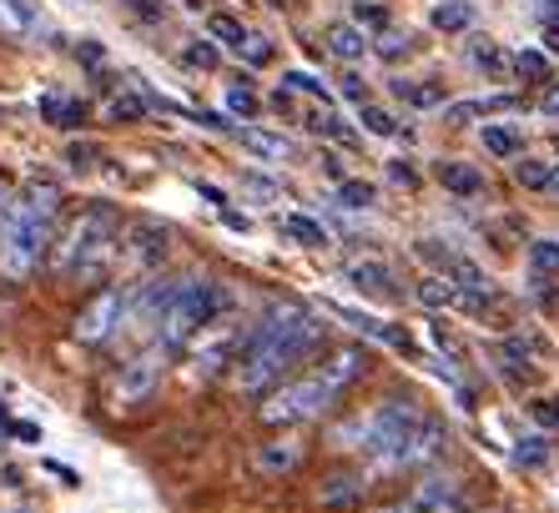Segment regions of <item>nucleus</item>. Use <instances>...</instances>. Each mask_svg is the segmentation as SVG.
<instances>
[{
	"mask_svg": "<svg viewBox=\"0 0 559 513\" xmlns=\"http://www.w3.org/2000/svg\"><path fill=\"white\" fill-rule=\"evenodd\" d=\"M11 312H15V308H11V297H0V322L11 318Z\"/></svg>",
	"mask_w": 559,
	"mask_h": 513,
	"instance_id": "nucleus-54",
	"label": "nucleus"
},
{
	"mask_svg": "<svg viewBox=\"0 0 559 513\" xmlns=\"http://www.w3.org/2000/svg\"><path fill=\"white\" fill-rule=\"evenodd\" d=\"M383 61H404V56H414V36H399V31H378V46H373Z\"/></svg>",
	"mask_w": 559,
	"mask_h": 513,
	"instance_id": "nucleus-34",
	"label": "nucleus"
},
{
	"mask_svg": "<svg viewBox=\"0 0 559 513\" xmlns=\"http://www.w3.org/2000/svg\"><path fill=\"white\" fill-rule=\"evenodd\" d=\"M383 513H424V509H418V503L408 499V503H393V509H383Z\"/></svg>",
	"mask_w": 559,
	"mask_h": 513,
	"instance_id": "nucleus-53",
	"label": "nucleus"
},
{
	"mask_svg": "<svg viewBox=\"0 0 559 513\" xmlns=\"http://www.w3.org/2000/svg\"><path fill=\"white\" fill-rule=\"evenodd\" d=\"M338 443L368 453L383 468H418V463L439 458L449 438L408 398H389V403H378V408H368L364 418H353L348 428H338Z\"/></svg>",
	"mask_w": 559,
	"mask_h": 513,
	"instance_id": "nucleus-2",
	"label": "nucleus"
},
{
	"mask_svg": "<svg viewBox=\"0 0 559 513\" xmlns=\"http://www.w3.org/2000/svg\"><path fill=\"white\" fill-rule=\"evenodd\" d=\"M40 116L51 121V127H81V102H66V96H40Z\"/></svg>",
	"mask_w": 559,
	"mask_h": 513,
	"instance_id": "nucleus-28",
	"label": "nucleus"
},
{
	"mask_svg": "<svg viewBox=\"0 0 559 513\" xmlns=\"http://www.w3.org/2000/svg\"><path fill=\"white\" fill-rule=\"evenodd\" d=\"M534 418H539V423L545 428H559V398H545V403H534Z\"/></svg>",
	"mask_w": 559,
	"mask_h": 513,
	"instance_id": "nucleus-45",
	"label": "nucleus"
},
{
	"mask_svg": "<svg viewBox=\"0 0 559 513\" xmlns=\"http://www.w3.org/2000/svg\"><path fill=\"white\" fill-rule=\"evenodd\" d=\"M328 322L318 312L298 308V302H277L262 312V322H252L237 353V387L242 393H267L293 362H302L312 347L323 343Z\"/></svg>",
	"mask_w": 559,
	"mask_h": 513,
	"instance_id": "nucleus-1",
	"label": "nucleus"
},
{
	"mask_svg": "<svg viewBox=\"0 0 559 513\" xmlns=\"http://www.w3.org/2000/svg\"><path fill=\"white\" fill-rule=\"evenodd\" d=\"M207 36L217 40V46H227V51H237V46H242V36H248V26H242L237 15H227V11H212L207 15Z\"/></svg>",
	"mask_w": 559,
	"mask_h": 513,
	"instance_id": "nucleus-25",
	"label": "nucleus"
},
{
	"mask_svg": "<svg viewBox=\"0 0 559 513\" xmlns=\"http://www.w3.org/2000/svg\"><path fill=\"white\" fill-rule=\"evenodd\" d=\"M514 96H479V102H449L443 106V121L449 127H464V121H479V116H499V111H514Z\"/></svg>",
	"mask_w": 559,
	"mask_h": 513,
	"instance_id": "nucleus-13",
	"label": "nucleus"
},
{
	"mask_svg": "<svg viewBox=\"0 0 559 513\" xmlns=\"http://www.w3.org/2000/svg\"><path fill=\"white\" fill-rule=\"evenodd\" d=\"M302 463V443H267V449L258 453V468L262 474H287V468H298Z\"/></svg>",
	"mask_w": 559,
	"mask_h": 513,
	"instance_id": "nucleus-21",
	"label": "nucleus"
},
{
	"mask_svg": "<svg viewBox=\"0 0 559 513\" xmlns=\"http://www.w3.org/2000/svg\"><path fill=\"white\" fill-rule=\"evenodd\" d=\"M121 5H127L131 15H136V21H162V15H167V5H162V0H121Z\"/></svg>",
	"mask_w": 559,
	"mask_h": 513,
	"instance_id": "nucleus-44",
	"label": "nucleus"
},
{
	"mask_svg": "<svg viewBox=\"0 0 559 513\" xmlns=\"http://www.w3.org/2000/svg\"><path fill=\"white\" fill-rule=\"evenodd\" d=\"M11 433H15V438H26V443H36V438H40V428H36V423H15Z\"/></svg>",
	"mask_w": 559,
	"mask_h": 513,
	"instance_id": "nucleus-49",
	"label": "nucleus"
},
{
	"mask_svg": "<svg viewBox=\"0 0 559 513\" xmlns=\"http://www.w3.org/2000/svg\"><path fill=\"white\" fill-rule=\"evenodd\" d=\"M182 61L187 65H192V71H217V65H222V51H217V40H192V46H187V51H182Z\"/></svg>",
	"mask_w": 559,
	"mask_h": 513,
	"instance_id": "nucleus-32",
	"label": "nucleus"
},
{
	"mask_svg": "<svg viewBox=\"0 0 559 513\" xmlns=\"http://www.w3.org/2000/svg\"><path fill=\"white\" fill-rule=\"evenodd\" d=\"M343 283L358 287V293H368V297H389L393 293V272H389V262H378V256H358V262L343 267Z\"/></svg>",
	"mask_w": 559,
	"mask_h": 513,
	"instance_id": "nucleus-11",
	"label": "nucleus"
},
{
	"mask_svg": "<svg viewBox=\"0 0 559 513\" xmlns=\"http://www.w3.org/2000/svg\"><path fill=\"white\" fill-rule=\"evenodd\" d=\"M106 116H111V121H142L146 102L136 96V91H121V96H111V102H106Z\"/></svg>",
	"mask_w": 559,
	"mask_h": 513,
	"instance_id": "nucleus-33",
	"label": "nucleus"
},
{
	"mask_svg": "<svg viewBox=\"0 0 559 513\" xmlns=\"http://www.w3.org/2000/svg\"><path fill=\"white\" fill-rule=\"evenodd\" d=\"M373 202H378L373 181H358V177H343L338 181V206H348V212H368Z\"/></svg>",
	"mask_w": 559,
	"mask_h": 513,
	"instance_id": "nucleus-26",
	"label": "nucleus"
},
{
	"mask_svg": "<svg viewBox=\"0 0 559 513\" xmlns=\"http://www.w3.org/2000/svg\"><path fill=\"white\" fill-rule=\"evenodd\" d=\"M197 192L207 196V202H217V206H227V196H222V192H217V187H207V181H202V187H197Z\"/></svg>",
	"mask_w": 559,
	"mask_h": 513,
	"instance_id": "nucleus-52",
	"label": "nucleus"
},
{
	"mask_svg": "<svg viewBox=\"0 0 559 513\" xmlns=\"http://www.w3.org/2000/svg\"><path fill=\"white\" fill-rule=\"evenodd\" d=\"M429 513H468V509H464V503H459V499H449V503H433Z\"/></svg>",
	"mask_w": 559,
	"mask_h": 513,
	"instance_id": "nucleus-51",
	"label": "nucleus"
},
{
	"mask_svg": "<svg viewBox=\"0 0 559 513\" xmlns=\"http://www.w3.org/2000/svg\"><path fill=\"white\" fill-rule=\"evenodd\" d=\"M283 86H287V91H298V96H312V102H328L323 81L312 76V71H287V76H283Z\"/></svg>",
	"mask_w": 559,
	"mask_h": 513,
	"instance_id": "nucleus-39",
	"label": "nucleus"
},
{
	"mask_svg": "<svg viewBox=\"0 0 559 513\" xmlns=\"http://www.w3.org/2000/svg\"><path fill=\"white\" fill-rule=\"evenodd\" d=\"M479 142H484V152H495V156H520L524 152L520 127H499V121H489V127L479 131Z\"/></svg>",
	"mask_w": 559,
	"mask_h": 513,
	"instance_id": "nucleus-22",
	"label": "nucleus"
},
{
	"mask_svg": "<svg viewBox=\"0 0 559 513\" xmlns=\"http://www.w3.org/2000/svg\"><path fill=\"white\" fill-rule=\"evenodd\" d=\"M308 127L318 131V136H333V142H353V131L343 127V116L328 111V102L318 106V111H308Z\"/></svg>",
	"mask_w": 559,
	"mask_h": 513,
	"instance_id": "nucleus-29",
	"label": "nucleus"
},
{
	"mask_svg": "<svg viewBox=\"0 0 559 513\" xmlns=\"http://www.w3.org/2000/svg\"><path fill=\"white\" fill-rule=\"evenodd\" d=\"M539 111L559 116V81H545V91H539Z\"/></svg>",
	"mask_w": 559,
	"mask_h": 513,
	"instance_id": "nucleus-47",
	"label": "nucleus"
},
{
	"mask_svg": "<svg viewBox=\"0 0 559 513\" xmlns=\"http://www.w3.org/2000/svg\"><path fill=\"white\" fill-rule=\"evenodd\" d=\"M121 322H127V293L121 287H102V293L76 312V343H106V337L117 333Z\"/></svg>",
	"mask_w": 559,
	"mask_h": 513,
	"instance_id": "nucleus-8",
	"label": "nucleus"
},
{
	"mask_svg": "<svg viewBox=\"0 0 559 513\" xmlns=\"http://www.w3.org/2000/svg\"><path fill=\"white\" fill-rule=\"evenodd\" d=\"M237 56H242L248 65H267V61H273V40L258 36V31H248V36H242V46H237Z\"/></svg>",
	"mask_w": 559,
	"mask_h": 513,
	"instance_id": "nucleus-38",
	"label": "nucleus"
},
{
	"mask_svg": "<svg viewBox=\"0 0 559 513\" xmlns=\"http://www.w3.org/2000/svg\"><path fill=\"white\" fill-rule=\"evenodd\" d=\"M40 31V15H36V0H0V36H36Z\"/></svg>",
	"mask_w": 559,
	"mask_h": 513,
	"instance_id": "nucleus-14",
	"label": "nucleus"
},
{
	"mask_svg": "<svg viewBox=\"0 0 559 513\" xmlns=\"http://www.w3.org/2000/svg\"><path fill=\"white\" fill-rule=\"evenodd\" d=\"M227 308H233V293H227L222 283H212V277H182L177 293H171V302L162 308V318L152 322L156 347L177 353V347H187L202 327H212Z\"/></svg>",
	"mask_w": 559,
	"mask_h": 513,
	"instance_id": "nucleus-5",
	"label": "nucleus"
},
{
	"mask_svg": "<svg viewBox=\"0 0 559 513\" xmlns=\"http://www.w3.org/2000/svg\"><path fill=\"white\" fill-rule=\"evenodd\" d=\"M514 463H520V468H545L549 443L545 438H520V443H514Z\"/></svg>",
	"mask_w": 559,
	"mask_h": 513,
	"instance_id": "nucleus-35",
	"label": "nucleus"
},
{
	"mask_svg": "<svg viewBox=\"0 0 559 513\" xmlns=\"http://www.w3.org/2000/svg\"><path fill=\"white\" fill-rule=\"evenodd\" d=\"M117 242H121V217L111 212L106 202L86 206L71 227L61 231V242L51 247V267L56 277H102L117 256Z\"/></svg>",
	"mask_w": 559,
	"mask_h": 513,
	"instance_id": "nucleus-4",
	"label": "nucleus"
},
{
	"mask_svg": "<svg viewBox=\"0 0 559 513\" xmlns=\"http://www.w3.org/2000/svg\"><path fill=\"white\" fill-rule=\"evenodd\" d=\"M353 21L368 31H383L389 26V5H383V0H353Z\"/></svg>",
	"mask_w": 559,
	"mask_h": 513,
	"instance_id": "nucleus-36",
	"label": "nucleus"
},
{
	"mask_svg": "<svg viewBox=\"0 0 559 513\" xmlns=\"http://www.w3.org/2000/svg\"><path fill=\"white\" fill-rule=\"evenodd\" d=\"M227 111H233V116H242V121H252V116L262 111V102H258V96H252L248 86H227Z\"/></svg>",
	"mask_w": 559,
	"mask_h": 513,
	"instance_id": "nucleus-41",
	"label": "nucleus"
},
{
	"mask_svg": "<svg viewBox=\"0 0 559 513\" xmlns=\"http://www.w3.org/2000/svg\"><path fill=\"white\" fill-rule=\"evenodd\" d=\"M509 65H514L524 81H549V56L545 51H520Z\"/></svg>",
	"mask_w": 559,
	"mask_h": 513,
	"instance_id": "nucleus-37",
	"label": "nucleus"
},
{
	"mask_svg": "<svg viewBox=\"0 0 559 513\" xmlns=\"http://www.w3.org/2000/svg\"><path fill=\"white\" fill-rule=\"evenodd\" d=\"M364 368H368L364 353H358V347H343V353H333L323 368H312L308 378L277 387L273 398L262 403V423H302V418H318L323 408H333V403H338V393Z\"/></svg>",
	"mask_w": 559,
	"mask_h": 513,
	"instance_id": "nucleus-3",
	"label": "nucleus"
},
{
	"mask_svg": "<svg viewBox=\"0 0 559 513\" xmlns=\"http://www.w3.org/2000/svg\"><path fill=\"white\" fill-rule=\"evenodd\" d=\"M318 499H323V509H348V503L364 499V478H353V474H333L323 488H318Z\"/></svg>",
	"mask_w": 559,
	"mask_h": 513,
	"instance_id": "nucleus-20",
	"label": "nucleus"
},
{
	"mask_svg": "<svg viewBox=\"0 0 559 513\" xmlns=\"http://www.w3.org/2000/svg\"><path fill=\"white\" fill-rule=\"evenodd\" d=\"M343 96H348V102H358V106H364L368 102V86H364V76H353V71H348V76H343Z\"/></svg>",
	"mask_w": 559,
	"mask_h": 513,
	"instance_id": "nucleus-46",
	"label": "nucleus"
},
{
	"mask_svg": "<svg viewBox=\"0 0 559 513\" xmlns=\"http://www.w3.org/2000/svg\"><path fill=\"white\" fill-rule=\"evenodd\" d=\"M545 40H549V51H559V26H555V31H549V36H545Z\"/></svg>",
	"mask_w": 559,
	"mask_h": 513,
	"instance_id": "nucleus-55",
	"label": "nucleus"
},
{
	"mask_svg": "<svg viewBox=\"0 0 559 513\" xmlns=\"http://www.w3.org/2000/svg\"><path fill=\"white\" fill-rule=\"evenodd\" d=\"M429 26L443 31V36H464V31L474 26V5H468V0H439L429 11Z\"/></svg>",
	"mask_w": 559,
	"mask_h": 513,
	"instance_id": "nucleus-17",
	"label": "nucleus"
},
{
	"mask_svg": "<svg viewBox=\"0 0 559 513\" xmlns=\"http://www.w3.org/2000/svg\"><path fill=\"white\" fill-rule=\"evenodd\" d=\"M66 162H71V171H92L96 167V146L92 142H71L66 146Z\"/></svg>",
	"mask_w": 559,
	"mask_h": 513,
	"instance_id": "nucleus-43",
	"label": "nucleus"
},
{
	"mask_svg": "<svg viewBox=\"0 0 559 513\" xmlns=\"http://www.w3.org/2000/svg\"><path fill=\"white\" fill-rule=\"evenodd\" d=\"M46 242H51V217H40L31 206L11 202V217L0 227V272H5V277H31L40 252H46Z\"/></svg>",
	"mask_w": 559,
	"mask_h": 513,
	"instance_id": "nucleus-6",
	"label": "nucleus"
},
{
	"mask_svg": "<svg viewBox=\"0 0 559 513\" xmlns=\"http://www.w3.org/2000/svg\"><path fill=\"white\" fill-rule=\"evenodd\" d=\"M162 372H167V347H156V343L142 347V353L121 362V372L111 378V403H117V408H142L156 387H162Z\"/></svg>",
	"mask_w": 559,
	"mask_h": 513,
	"instance_id": "nucleus-7",
	"label": "nucleus"
},
{
	"mask_svg": "<svg viewBox=\"0 0 559 513\" xmlns=\"http://www.w3.org/2000/svg\"><path fill=\"white\" fill-rule=\"evenodd\" d=\"M468 61L479 65V71H489V76H504V65H509L504 51H499L489 36H474V40H468Z\"/></svg>",
	"mask_w": 559,
	"mask_h": 513,
	"instance_id": "nucleus-27",
	"label": "nucleus"
},
{
	"mask_svg": "<svg viewBox=\"0 0 559 513\" xmlns=\"http://www.w3.org/2000/svg\"><path fill=\"white\" fill-rule=\"evenodd\" d=\"M237 142H242V152L248 156H258V162H293V156H298V146L287 142V136L262 131V127H242L237 131Z\"/></svg>",
	"mask_w": 559,
	"mask_h": 513,
	"instance_id": "nucleus-12",
	"label": "nucleus"
},
{
	"mask_svg": "<svg viewBox=\"0 0 559 513\" xmlns=\"http://www.w3.org/2000/svg\"><path fill=\"white\" fill-rule=\"evenodd\" d=\"M555 156H559V142H555Z\"/></svg>",
	"mask_w": 559,
	"mask_h": 513,
	"instance_id": "nucleus-56",
	"label": "nucleus"
},
{
	"mask_svg": "<svg viewBox=\"0 0 559 513\" xmlns=\"http://www.w3.org/2000/svg\"><path fill=\"white\" fill-rule=\"evenodd\" d=\"M393 96H399V102H408V106H418V111H433V106H443V91L439 86H429V81H424V86H418V81H393Z\"/></svg>",
	"mask_w": 559,
	"mask_h": 513,
	"instance_id": "nucleus-23",
	"label": "nucleus"
},
{
	"mask_svg": "<svg viewBox=\"0 0 559 513\" xmlns=\"http://www.w3.org/2000/svg\"><path fill=\"white\" fill-rule=\"evenodd\" d=\"M530 267L534 272H559V242H549V237L530 242Z\"/></svg>",
	"mask_w": 559,
	"mask_h": 513,
	"instance_id": "nucleus-40",
	"label": "nucleus"
},
{
	"mask_svg": "<svg viewBox=\"0 0 559 513\" xmlns=\"http://www.w3.org/2000/svg\"><path fill=\"white\" fill-rule=\"evenodd\" d=\"M277 227H283V237H293L302 247H328V227L318 217H308V212H287Z\"/></svg>",
	"mask_w": 559,
	"mask_h": 513,
	"instance_id": "nucleus-19",
	"label": "nucleus"
},
{
	"mask_svg": "<svg viewBox=\"0 0 559 513\" xmlns=\"http://www.w3.org/2000/svg\"><path fill=\"white\" fill-rule=\"evenodd\" d=\"M389 177L399 181V187H418V171L408 167V162H389Z\"/></svg>",
	"mask_w": 559,
	"mask_h": 513,
	"instance_id": "nucleus-48",
	"label": "nucleus"
},
{
	"mask_svg": "<svg viewBox=\"0 0 559 513\" xmlns=\"http://www.w3.org/2000/svg\"><path fill=\"white\" fill-rule=\"evenodd\" d=\"M358 121H364V131H368V136H393V131H399V121H393V111H383V106H373V102H364V106H358Z\"/></svg>",
	"mask_w": 559,
	"mask_h": 513,
	"instance_id": "nucleus-31",
	"label": "nucleus"
},
{
	"mask_svg": "<svg viewBox=\"0 0 559 513\" xmlns=\"http://www.w3.org/2000/svg\"><path fill=\"white\" fill-rule=\"evenodd\" d=\"M514 177H520V187H530V192H545V187H555V167L549 162H539V156H524L514 162Z\"/></svg>",
	"mask_w": 559,
	"mask_h": 513,
	"instance_id": "nucleus-24",
	"label": "nucleus"
},
{
	"mask_svg": "<svg viewBox=\"0 0 559 513\" xmlns=\"http://www.w3.org/2000/svg\"><path fill=\"white\" fill-rule=\"evenodd\" d=\"M323 171H328L333 181H343V162H338V156H323Z\"/></svg>",
	"mask_w": 559,
	"mask_h": 513,
	"instance_id": "nucleus-50",
	"label": "nucleus"
},
{
	"mask_svg": "<svg viewBox=\"0 0 559 513\" xmlns=\"http://www.w3.org/2000/svg\"><path fill=\"white\" fill-rule=\"evenodd\" d=\"M242 192L258 196V202H277V181L262 177V171H248V177H242Z\"/></svg>",
	"mask_w": 559,
	"mask_h": 513,
	"instance_id": "nucleus-42",
	"label": "nucleus"
},
{
	"mask_svg": "<svg viewBox=\"0 0 559 513\" xmlns=\"http://www.w3.org/2000/svg\"><path fill=\"white\" fill-rule=\"evenodd\" d=\"M242 322H227V327H217L212 337H202L197 343V372H217L222 362H237V353H242Z\"/></svg>",
	"mask_w": 559,
	"mask_h": 513,
	"instance_id": "nucleus-10",
	"label": "nucleus"
},
{
	"mask_svg": "<svg viewBox=\"0 0 559 513\" xmlns=\"http://www.w3.org/2000/svg\"><path fill=\"white\" fill-rule=\"evenodd\" d=\"M323 40H328V56H338V61H358V56L368 51V36H364L358 21H338V26H328Z\"/></svg>",
	"mask_w": 559,
	"mask_h": 513,
	"instance_id": "nucleus-15",
	"label": "nucleus"
},
{
	"mask_svg": "<svg viewBox=\"0 0 559 513\" xmlns=\"http://www.w3.org/2000/svg\"><path fill=\"white\" fill-rule=\"evenodd\" d=\"M21 206H31V212H40V217H56V206H61V187H56L51 177H31L26 192L15 196Z\"/></svg>",
	"mask_w": 559,
	"mask_h": 513,
	"instance_id": "nucleus-18",
	"label": "nucleus"
},
{
	"mask_svg": "<svg viewBox=\"0 0 559 513\" xmlns=\"http://www.w3.org/2000/svg\"><path fill=\"white\" fill-rule=\"evenodd\" d=\"M433 177H439L443 192H454V196H479L484 192V171H474L468 162H439Z\"/></svg>",
	"mask_w": 559,
	"mask_h": 513,
	"instance_id": "nucleus-16",
	"label": "nucleus"
},
{
	"mask_svg": "<svg viewBox=\"0 0 559 513\" xmlns=\"http://www.w3.org/2000/svg\"><path fill=\"white\" fill-rule=\"evenodd\" d=\"M418 302H424V308H449V302H454V283H449V277H424V283H418Z\"/></svg>",
	"mask_w": 559,
	"mask_h": 513,
	"instance_id": "nucleus-30",
	"label": "nucleus"
},
{
	"mask_svg": "<svg viewBox=\"0 0 559 513\" xmlns=\"http://www.w3.org/2000/svg\"><path fill=\"white\" fill-rule=\"evenodd\" d=\"M171 252V231L162 227L156 217H136L127 227V242H121V256H127V267L136 272H156L162 262H167Z\"/></svg>",
	"mask_w": 559,
	"mask_h": 513,
	"instance_id": "nucleus-9",
	"label": "nucleus"
}]
</instances>
